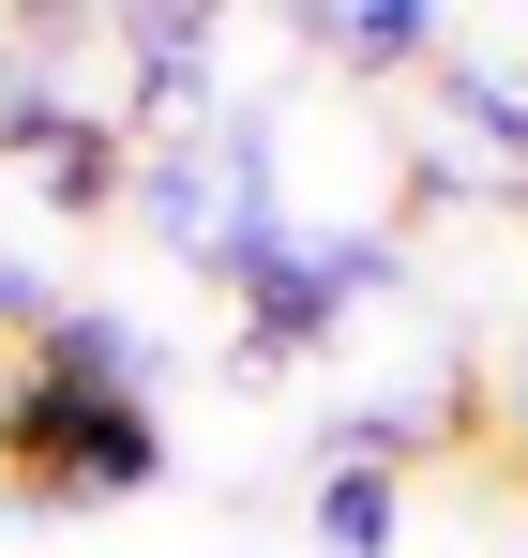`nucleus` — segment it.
Instances as JSON below:
<instances>
[{"instance_id": "1", "label": "nucleus", "mask_w": 528, "mask_h": 558, "mask_svg": "<svg viewBox=\"0 0 528 558\" xmlns=\"http://www.w3.org/2000/svg\"><path fill=\"white\" fill-rule=\"evenodd\" d=\"M0 483L46 498V513L152 498V483H167V408H152V392H46V377H0Z\"/></svg>"}, {"instance_id": "7", "label": "nucleus", "mask_w": 528, "mask_h": 558, "mask_svg": "<svg viewBox=\"0 0 528 558\" xmlns=\"http://www.w3.org/2000/svg\"><path fill=\"white\" fill-rule=\"evenodd\" d=\"M15 377H46V392H152V332L121 302H46L15 332Z\"/></svg>"}, {"instance_id": "3", "label": "nucleus", "mask_w": 528, "mask_h": 558, "mask_svg": "<svg viewBox=\"0 0 528 558\" xmlns=\"http://www.w3.org/2000/svg\"><path fill=\"white\" fill-rule=\"evenodd\" d=\"M121 211L167 242L181 272H227L242 242L287 227V196H272V121L242 106V121H196V136H167V151H136V196H121Z\"/></svg>"}, {"instance_id": "2", "label": "nucleus", "mask_w": 528, "mask_h": 558, "mask_svg": "<svg viewBox=\"0 0 528 558\" xmlns=\"http://www.w3.org/2000/svg\"><path fill=\"white\" fill-rule=\"evenodd\" d=\"M393 272H408L393 227H272V242H242L212 287H227V317H242V363L272 377V363H317Z\"/></svg>"}, {"instance_id": "8", "label": "nucleus", "mask_w": 528, "mask_h": 558, "mask_svg": "<svg viewBox=\"0 0 528 558\" xmlns=\"http://www.w3.org/2000/svg\"><path fill=\"white\" fill-rule=\"evenodd\" d=\"M31 196H46V227H106V211L136 196V136H121L106 106H76V121L31 151Z\"/></svg>"}, {"instance_id": "12", "label": "nucleus", "mask_w": 528, "mask_h": 558, "mask_svg": "<svg viewBox=\"0 0 528 558\" xmlns=\"http://www.w3.org/2000/svg\"><path fill=\"white\" fill-rule=\"evenodd\" d=\"M46 302H61V287L31 272V257H0V317H15V332H31V317H46Z\"/></svg>"}, {"instance_id": "9", "label": "nucleus", "mask_w": 528, "mask_h": 558, "mask_svg": "<svg viewBox=\"0 0 528 558\" xmlns=\"http://www.w3.org/2000/svg\"><path fill=\"white\" fill-rule=\"evenodd\" d=\"M302 46H317L333 76H423V61L453 46V15H423V0H317Z\"/></svg>"}, {"instance_id": "10", "label": "nucleus", "mask_w": 528, "mask_h": 558, "mask_svg": "<svg viewBox=\"0 0 528 558\" xmlns=\"http://www.w3.org/2000/svg\"><path fill=\"white\" fill-rule=\"evenodd\" d=\"M302 529H317V558H393V544H408V483L317 468V483H302Z\"/></svg>"}, {"instance_id": "13", "label": "nucleus", "mask_w": 528, "mask_h": 558, "mask_svg": "<svg viewBox=\"0 0 528 558\" xmlns=\"http://www.w3.org/2000/svg\"><path fill=\"white\" fill-rule=\"evenodd\" d=\"M514 483H528V377H514Z\"/></svg>"}, {"instance_id": "4", "label": "nucleus", "mask_w": 528, "mask_h": 558, "mask_svg": "<svg viewBox=\"0 0 528 558\" xmlns=\"http://www.w3.org/2000/svg\"><path fill=\"white\" fill-rule=\"evenodd\" d=\"M423 92H439V151L468 196H528V46H468L453 31L439 61H423Z\"/></svg>"}, {"instance_id": "14", "label": "nucleus", "mask_w": 528, "mask_h": 558, "mask_svg": "<svg viewBox=\"0 0 528 558\" xmlns=\"http://www.w3.org/2000/svg\"><path fill=\"white\" fill-rule=\"evenodd\" d=\"M0 76H15V46H0Z\"/></svg>"}, {"instance_id": "6", "label": "nucleus", "mask_w": 528, "mask_h": 558, "mask_svg": "<svg viewBox=\"0 0 528 558\" xmlns=\"http://www.w3.org/2000/svg\"><path fill=\"white\" fill-rule=\"evenodd\" d=\"M453 423H483V377H423V392H362L317 423V468H362V483H408Z\"/></svg>"}, {"instance_id": "5", "label": "nucleus", "mask_w": 528, "mask_h": 558, "mask_svg": "<svg viewBox=\"0 0 528 558\" xmlns=\"http://www.w3.org/2000/svg\"><path fill=\"white\" fill-rule=\"evenodd\" d=\"M227 31L196 15V0H152V15H121V92H106V121L136 136V121H167V136H196V121H227Z\"/></svg>"}, {"instance_id": "11", "label": "nucleus", "mask_w": 528, "mask_h": 558, "mask_svg": "<svg viewBox=\"0 0 528 558\" xmlns=\"http://www.w3.org/2000/svg\"><path fill=\"white\" fill-rule=\"evenodd\" d=\"M76 106H91V92H61V76H31V61H15V76H0V167H31Z\"/></svg>"}]
</instances>
